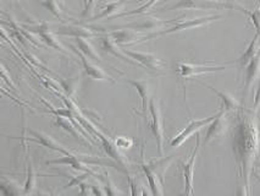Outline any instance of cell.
Here are the masks:
<instances>
[{"label": "cell", "instance_id": "4", "mask_svg": "<svg viewBox=\"0 0 260 196\" xmlns=\"http://www.w3.org/2000/svg\"><path fill=\"white\" fill-rule=\"evenodd\" d=\"M149 113H150V129L156 140V147L160 156L164 155V141H165V131H164V120H162L161 109H160L159 101L155 98L150 99L149 103Z\"/></svg>", "mask_w": 260, "mask_h": 196}, {"label": "cell", "instance_id": "21", "mask_svg": "<svg viewBox=\"0 0 260 196\" xmlns=\"http://www.w3.org/2000/svg\"><path fill=\"white\" fill-rule=\"evenodd\" d=\"M0 194L4 196H20L25 194V186H22L17 180L11 178L2 177L0 180Z\"/></svg>", "mask_w": 260, "mask_h": 196}, {"label": "cell", "instance_id": "28", "mask_svg": "<svg viewBox=\"0 0 260 196\" xmlns=\"http://www.w3.org/2000/svg\"><path fill=\"white\" fill-rule=\"evenodd\" d=\"M158 2H160V0H147L146 2V4H143L142 5L141 8H138V9H135V10H131V11H125V13H121V14H119V15H116V16L115 17H126V16H134V15H142V14H144V13H147V11H149L150 9H152L154 5L156 4V3ZM114 17V19H115Z\"/></svg>", "mask_w": 260, "mask_h": 196}, {"label": "cell", "instance_id": "30", "mask_svg": "<svg viewBox=\"0 0 260 196\" xmlns=\"http://www.w3.org/2000/svg\"><path fill=\"white\" fill-rule=\"evenodd\" d=\"M90 176H93V174L92 173H88V172H81V174H77V176H72L71 182L69 183V184H66V185L63 186V190L70 189V188H72V186H75V185L78 186L81 183L84 182V180L88 179Z\"/></svg>", "mask_w": 260, "mask_h": 196}, {"label": "cell", "instance_id": "24", "mask_svg": "<svg viewBox=\"0 0 260 196\" xmlns=\"http://www.w3.org/2000/svg\"><path fill=\"white\" fill-rule=\"evenodd\" d=\"M75 42H76V46L78 48V52L83 54L86 58L90 60H94V62H101L102 57L101 54L96 52V49L92 46V43H89L86 38H75Z\"/></svg>", "mask_w": 260, "mask_h": 196}, {"label": "cell", "instance_id": "31", "mask_svg": "<svg viewBox=\"0 0 260 196\" xmlns=\"http://www.w3.org/2000/svg\"><path fill=\"white\" fill-rule=\"evenodd\" d=\"M243 14H246L247 16L249 17V20L252 21L254 27H255L256 33L260 35V10H259V9H258V10H253V11L244 9Z\"/></svg>", "mask_w": 260, "mask_h": 196}, {"label": "cell", "instance_id": "19", "mask_svg": "<svg viewBox=\"0 0 260 196\" xmlns=\"http://www.w3.org/2000/svg\"><path fill=\"white\" fill-rule=\"evenodd\" d=\"M101 39H102L101 46H102L103 50H105L107 53H110L111 55L116 57V58L123 60V62L129 63V64H137L134 59L129 58V57L127 55L125 52H123V49H121V48L119 47V44H117L113 38L107 36V37H103Z\"/></svg>", "mask_w": 260, "mask_h": 196}, {"label": "cell", "instance_id": "17", "mask_svg": "<svg viewBox=\"0 0 260 196\" xmlns=\"http://www.w3.org/2000/svg\"><path fill=\"white\" fill-rule=\"evenodd\" d=\"M56 35L60 36H69V37L74 38H94L95 33L93 32V30L88 29V27L80 26V25H63L60 26L59 29L55 31Z\"/></svg>", "mask_w": 260, "mask_h": 196}, {"label": "cell", "instance_id": "22", "mask_svg": "<svg viewBox=\"0 0 260 196\" xmlns=\"http://www.w3.org/2000/svg\"><path fill=\"white\" fill-rule=\"evenodd\" d=\"M259 49H260V35L256 33V35L254 36V38L252 39V42L248 44L247 49L244 50L243 54H242L240 58L237 59V62L236 63L240 64L241 68H246V66L254 59V57L258 54Z\"/></svg>", "mask_w": 260, "mask_h": 196}, {"label": "cell", "instance_id": "20", "mask_svg": "<svg viewBox=\"0 0 260 196\" xmlns=\"http://www.w3.org/2000/svg\"><path fill=\"white\" fill-rule=\"evenodd\" d=\"M127 2L125 0H117V2H111L109 4L105 5L101 9L99 14L94 15L92 19L88 21H99L103 19H107V17H115L116 15L122 13V10L125 9Z\"/></svg>", "mask_w": 260, "mask_h": 196}, {"label": "cell", "instance_id": "18", "mask_svg": "<svg viewBox=\"0 0 260 196\" xmlns=\"http://www.w3.org/2000/svg\"><path fill=\"white\" fill-rule=\"evenodd\" d=\"M201 83H203L204 86H207L208 89H210L211 91L215 93L217 97L220 98V101H221V104H222V107H221L222 110H225V111H228V113H230V111H238L240 109H242V108H243L240 102H238L237 99L234 97V96L230 95V93L219 91V90H216L215 87L208 85V83H205V82H201Z\"/></svg>", "mask_w": 260, "mask_h": 196}, {"label": "cell", "instance_id": "3", "mask_svg": "<svg viewBox=\"0 0 260 196\" xmlns=\"http://www.w3.org/2000/svg\"><path fill=\"white\" fill-rule=\"evenodd\" d=\"M220 19H222V15L216 14V15H210V16L196 17V19H190V20L176 21V23H175L172 27H170V29H161V30H159V31L150 33V35L144 36L142 41H148V39L160 37V36H165V35H171V33L182 32V31H186V30L198 29V27L207 26V25H209V23L214 22V21H217Z\"/></svg>", "mask_w": 260, "mask_h": 196}, {"label": "cell", "instance_id": "37", "mask_svg": "<svg viewBox=\"0 0 260 196\" xmlns=\"http://www.w3.org/2000/svg\"><path fill=\"white\" fill-rule=\"evenodd\" d=\"M14 2H17V0H14Z\"/></svg>", "mask_w": 260, "mask_h": 196}, {"label": "cell", "instance_id": "38", "mask_svg": "<svg viewBox=\"0 0 260 196\" xmlns=\"http://www.w3.org/2000/svg\"><path fill=\"white\" fill-rule=\"evenodd\" d=\"M259 10H260V8H259Z\"/></svg>", "mask_w": 260, "mask_h": 196}, {"label": "cell", "instance_id": "34", "mask_svg": "<svg viewBox=\"0 0 260 196\" xmlns=\"http://www.w3.org/2000/svg\"><path fill=\"white\" fill-rule=\"evenodd\" d=\"M260 107V78H259V83H258V89H256L255 92V97H254V111H256Z\"/></svg>", "mask_w": 260, "mask_h": 196}, {"label": "cell", "instance_id": "8", "mask_svg": "<svg viewBox=\"0 0 260 196\" xmlns=\"http://www.w3.org/2000/svg\"><path fill=\"white\" fill-rule=\"evenodd\" d=\"M207 132H205L204 145H207L210 141L216 140V138H221L228 134L229 131V119H228V111L220 109L219 116H217L209 125L207 126Z\"/></svg>", "mask_w": 260, "mask_h": 196}, {"label": "cell", "instance_id": "26", "mask_svg": "<svg viewBox=\"0 0 260 196\" xmlns=\"http://www.w3.org/2000/svg\"><path fill=\"white\" fill-rule=\"evenodd\" d=\"M81 81H82V77L78 76V75L77 76H72V77L65 78V80H61L62 90L65 91V93L69 96V97H75L77 90L80 89Z\"/></svg>", "mask_w": 260, "mask_h": 196}, {"label": "cell", "instance_id": "27", "mask_svg": "<svg viewBox=\"0 0 260 196\" xmlns=\"http://www.w3.org/2000/svg\"><path fill=\"white\" fill-rule=\"evenodd\" d=\"M42 5H43L47 10H49L50 13L56 17V19L62 20V17H63L62 7L63 5L61 4V3L56 2V0H43V2H42Z\"/></svg>", "mask_w": 260, "mask_h": 196}, {"label": "cell", "instance_id": "1", "mask_svg": "<svg viewBox=\"0 0 260 196\" xmlns=\"http://www.w3.org/2000/svg\"><path fill=\"white\" fill-rule=\"evenodd\" d=\"M260 149V134L255 111L242 108L232 135V150L237 167V194L249 195L250 176Z\"/></svg>", "mask_w": 260, "mask_h": 196}, {"label": "cell", "instance_id": "14", "mask_svg": "<svg viewBox=\"0 0 260 196\" xmlns=\"http://www.w3.org/2000/svg\"><path fill=\"white\" fill-rule=\"evenodd\" d=\"M76 53L81 58V62H82L84 72H86L90 78H93V80H96V81H107V82H111V83L115 82L114 78L103 70L101 66L95 65L94 63L90 62V59L86 58V57H84L83 54H81L80 52H76Z\"/></svg>", "mask_w": 260, "mask_h": 196}, {"label": "cell", "instance_id": "15", "mask_svg": "<svg viewBox=\"0 0 260 196\" xmlns=\"http://www.w3.org/2000/svg\"><path fill=\"white\" fill-rule=\"evenodd\" d=\"M126 82H128L129 85H132L137 90L141 97V110L142 113H146L147 109H149V103L150 99H152V86H150V83L146 80H132V78L126 80Z\"/></svg>", "mask_w": 260, "mask_h": 196}, {"label": "cell", "instance_id": "25", "mask_svg": "<svg viewBox=\"0 0 260 196\" xmlns=\"http://www.w3.org/2000/svg\"><path fill=\"white\" fill-rule=\"evenodd\" d=\"M39 37H41L42 42H44L45 44H48L50 48H53V49L55 50H59V52H61L63 54H69L68 50H66V48L63 47V44L61 42L59 41V38L56 37V33L55 32H43L39 35Z\"/></svg>", "mask_w": 260, "mask_h": 196}, {"label": "cell", "instance_id": "32", "mask_svg": "<svg viewBox=\"0 0 260 196\" xmlns=\"http://www.w3.org/2000/svg\"><path fill=\"white\" fill-rule=\"evenodd\" d=\"M107 176H108V178H107V185L104 186L105 191H107V195H122L123 192L121 191V190L117 189L116 186H115V184L113 183V180H111L110 178H109V174L108 173H107Z\"/></svg>", "mask_w": 260, "mask_h": 196}, {"label": "cell", "instance_id": "2", "mask_svg": "<svg viewBox=\"0 0 260 196\" xmlns=\"http://www.w3.org/2000/svg\"><path fill=\"white\" fill-rule=\"evenodd\" d=\"M170 10H237L243 13L242 5L231 2H220V0H178L175 5L169 8Z\"/></svg>", "mask_w": 260, "mask_h": 196}, {"label": "cell", "instance_id": "13", "mask_svg": "<svg viewBox=\"0 0 260 196\" xmlns=\"http://www.w3.org/2000/svg\"><path fill=\"white\" fill-rule=\"evenodd\" d=\"M45 164H48V165H49V164L70 165L72 170H75L77 172H88V173H92L93 176H95V173L92 170H90L89 165L81 161L80 157H78L75 152L69 153V155H63L61 158L49 159V161L45 162Z\"/></svg>", "mask_w": 260, "mask_h": 196}, {"label": "cell", "instance_id": "6", "mask_svg": "<svg viewBox=\"0 0 260 196\" xmlns=\"http://www.w3.org/2000/svg\"><path fill=\"white\" fill-rule=\"evenodd\" d=\"M197 137V143H196V147L193 150L192 155H190L189 159L187 162H181V170H182L183 180H184V195H193L194 190H193V179H194V165L196 161H197V156L201 149V135L199 132L196 134Z\"/></svg>", "mask_w": 260, "mask_h": 196}, {"label": "cell", "instance_id": "5", "mask_svg": "<svg viewBox=\"0 0 260 196\" xmlns=\"http://www.w3.org/2000/svg\"><path fill=\"white\" fill-rule=\"evenodd\" d=\"M219 111H217V113H215V114H213L211 117L204 118V119H193V120H190V122L188 123V125H187L182 131H180L176 135V136L172 137V140L170 141V146L171 147H180L181 145H182L186 140H188V138L192 136V135L197 134V132L201 131L202 129L205 128V126L209 125L210 123L213 122V120L215 119L217 116H219Z\"/></svg>", "mask_w": 260, "mask_h": 196}, {"label": "cell", "instance_id": "23", "mask_svg": "<svg viewBox=\"0 0 260 196\" xmlns=\"http://www.w3.org/2000/svg\"><path fill=\"white\" fill-rule=\"evenodd\" d=\"M23 186H25V195H33L37 192V173L29 157L27 158V178Z\"/></svg>", "mask_w": 260, "mask_h": 196}, {"label": "cell", "instance_id": "11", "mask_svg": "<svg viewBox=\"0 0 260 196\" xmlns=\"http://www.w3.org/2000/svg\"><path fill=\"white\" fill-rule=\"evenodd\" d=\"M127 55L131 59H134L137 64H141L144 68L150 69V70L158 71L162 70V68L165 66V63L161 59H159L158 57L154 55L153 53H144V52H136V50H127L123 49Z\"/></svg>", "mask_w": 260, "mask_h": 196}, {"label": "cell", "instance_id": "7", "mask_svg": "<svg viewBox=\"0 0 260 196\" xmlns=\"http://www.w3.org/2000/svg\"><path fill=\"white\" fill-rule=\"evenodd\" d=\"M235 63V62H234ZM234 63H229L226 65H199V64H192V63H177V74L182 78H190L198 76V75L208 74V72H216L225 70L226 66Z\"/></svg>", "mask_w": 260, "mask_h": 196}, {"label": "cell", "instance_id": "33", "mask_svg": "<svg viewBox=\"0 0 260 196\" xmlns=\"http://www.w3.org/2000/svg\"><path fill=\"white\" fill-rule=\"evenodd\" d=\"M2 77H3V81H4V83H8L9 86H11V89L15 90V85L13 83V81H11V77L8 76V71L4 65H2Z\"/></svg>", "mask_w": 260, "mask_h": 196}, {"label": "cell", "instance_id": "9", "mask_svg": "<svg viewBox=\"0 0 260 196\" xmlns=\"http://www.w3.org/2000/svg\"><path fill=\"white\" fill-rule=\"evenodd\" d=\"M28 134H31L32 136H29L28 135L27 137H25V136L21 137V141H22L23 144L32 141V143L39 144L41 146H44V147H47V149L54 150V151H56V152L62 153V155H69V153H72L71 150H68L65 146H63V145L57 143V141L54 140L50 135L44 134V132H42V131H35V130H28Z\"/></svg>", "mask_w": 260, "mask_h": 196}, {"label": "cell", "instance_id": "29", "mask_svg": "<svg viewBox=\"0 0 260 196\" xmlns=\"http://www.w3.org/2000/svg\"><path fill=\"white\" fill-rule=\"evenodd\" d=\"M114 143L117 147H119L120 150H129V149H132V147H134V145H135V141L132 140L131 137L122 136V135L115 137Z\"/></svg>", "mask_w": 260, "mask_h": 196}, {"label": "cell", "instance_id": "10", "mask_svg": "<svg viewBox=\"0 0 260 196\" xmlns=\"http://www.w3.org/2000/svg\"><path fill=\"white\" fill-rule=\"evenodd\" d=\"M110 29H115L114 31H104L107 32L109 37H111L116 42L117 44H134L138 43V42H142L144 36L142 35L141 32L135 31V30L131 29H125V27H110Z\"/></svg>", "mask_w": 260, "mask_h": 196}, {"label": "cell", "instance_id": "16", "mask_svg": "<svg viewBox=\"0 0 260 196\" xmlns=\"http://www.w3.org/2000/svg\"><path fill=\"white\" fill-rule=\"evenodd\" d=\"M260 78V49L254 59L246 66V76H244V95L252 90L254 83Z\"/></svg>", "mask_w": 260, "mask_h": 196}, {"label": "cell", "instance_id": "36", "mask_svg": "<svg viewBox=\"0 0 260 196\" xmlns=\"http://www.w3.org/2000/svg\"><path fill=\"white\" fill-rule=\"evenodd\" d=\"M166 2H170V0H166Z\"/></svg>", "mask_w": 260, "mask_h": 196}, {"label": "cell", "instance_id": "12", "mask_svg": "<svg viewBox=\"0 0 260 196\" xmlns=\"http://www.w3.org/2000/svg\"><path fill=\"white\" fill-rule=\"evenodd\" d=\"M141 168L143 171V173L146 174L148 183H149V188L152 190V195H156V196H161L164 195V182L160 178V176L156 173L155 171L153 170V167L150 165L149 162L144 161L143 158V152H142V163H141Z\"/></svg>", "mask_w": 260, "mask_h": 196}, {"label": "cell", "instance_id": "35", "mask_svg": "<svg viewBox=\"0 0 260 196\" xmlns=\"http://www.w3.org/2000/svg\"><path fill=\"white\" fill-rule=\"evenodd\" d=\"M56 2H59V3H61V4L63 5V7H65V0H56Z\"/></svg>", "mask_w": 260, "mask_h": 196}]
</instances>
